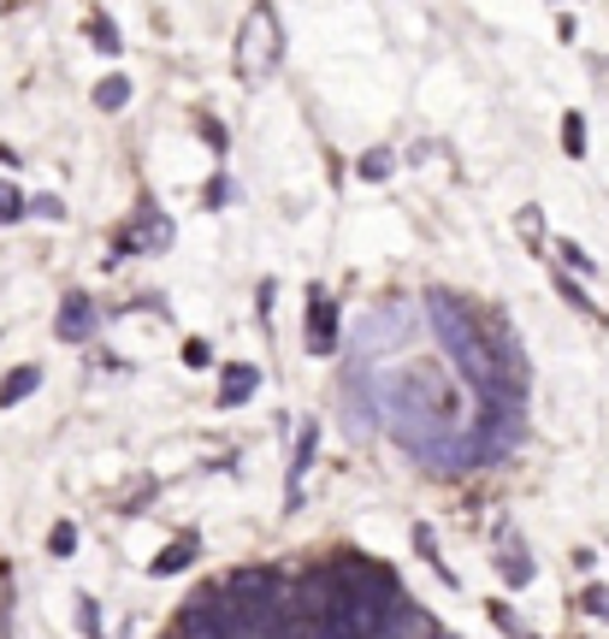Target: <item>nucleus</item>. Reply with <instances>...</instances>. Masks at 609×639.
<instances>
[{
    "instance_id": "nucleus-12",
    "label": "nucleus",
    "mask_w": 609,
    "mask_h": 639,
    "mask_svg": "<svg viewBox=\"0 0 609 639\" xmlns=\"http://www.w3.org/2000/svg\"><path fill=\"white\" fill-rule=\"evenodd\" d=\"M131 101V78H107V83H95V107L101 113H118Z\"/></svg>"
},
{
    "instance_id": "nucleus-25",
    "label": "nucleus",
    "mask_w": 609,
    "mask_h": 639,
    "mask_svg": "<svg viewBox=\"0 0 609 639\" xmlns=\"http://www.w3.org/2000/svg\"><path fill=\"white\" fill-rule=\"evenodd\" d=\"M314 639H350V633H343L338 621H320V628H314Z\"/></svg>"
},
{
    "instance_id": "nucleus-23",
    "label": "nucleus",
    "mask_w": 609,
    "mask_h": 639,
    "mask_svg": "<svg viewBox=\"0 0 609 639\" xmlns=\"http://www.w3.org/2000/svg\"><path fill=\"white\" fill-rule=\"evenodd\" d=\"M184 361H189V368H207V343L189 338V343H184Z\"/></svg>"
},
{
    "instance_id": "nucleus-9",
    "label": "nucleus",
    "mask_w": 609,
    "mask_h": 639,
    "mask_svg": "<svg viewBox=\"0 0 609 639\" xmlns=\"http://www.w3.org/2000/svg\"><path fill=\"white\" fill-rule=\"evenodd\" d=\"M42 385V368H12L7 379H0V409H12V403H24L30 391Z\"/></svg>"
},
{
    "instance_id": "nucleus-14",
    "label": "nucleus",
    "mask_w": 609,
    "mask_h": 639,
    "mask_svg": "<svg viewBox=\"0 0 609 639\" xmlns=\"http://www.w3.org/2000/svg\"><path fill=\"white\" fill-rule=\"evenodd\" d=\"M497 563H503V575H509V586H527V580H533V563L520 557V545H509Z\"/></svg>"
},
{
    "instance_id": "nucleus-5",
    "label": "nucleus",
    "mask_w": 609,
    "mask_h": 639,
    "mask_svg": "<svg viewBox=\"0 0 609 639\" xmlns=\"http://www.w3.org/2000/svg\"><path fill=\"white\" fill-rule=\"evenodd\" d=\"M338 350V308L326 290H308V355H332Z\"/></svg>"
},
{
    "instance_id": "nucleus-3",
    "label": "nucleus",
    "mask_w": 609,
    "mask_h": 639,
    "mask_svg": "<svg viewBox=\"0 0 609 639\" xmlns=\"http://www.w3.org/2000/svg\"><path fill=\"white\" fill-rule=\"evenodd\" d=\"M403 338H409V308H379V315L368 320V332H361V343H355V355L373 361V355L396 350Z\"/></svg>"
},
{
    "instance_id": "nucleus-6",
    "label": "nucleus",
    "mask_w": 609,
    "mask_h": 639,
    "mask_svg": "<svg viewBox=\"0 0 609 639\" xmlns=\"http://www.w3.org/2000/svg\"><path fill=\"white\" fill-rule=\"evenodd\" d=\"M54 332L65 338V343H83L95 332V302L83 297V290H72V297L60 302V320H54Z\"/></svg>"
},
{
    "instance_id": "nucleus-24",
    "label": "nucleus",
    "mask_w": 609,
    "mask_h": 639,
    "mask_svg": "<svg viewBox=\"0 0 609 639\" xmlns=\"http://www.w3.org/2000/svg\"><path fill=\"white\" fill-rule=\"evenodd\" d=\"M30 214H42V219H60V202H54V196H37V202H30Z\"/></svg>"
},
{
    "instance_id": "nucleus-1",
    "label": "nucleus",
    "mask_w": 609,
    "mask_h": 639,
    "mask_svg": "<svg viewBox=\"0 0 609 639\" xmlns=\"http://www.w3.org/2000/svg\"><path fill=\"white\" fill-rule=\"evenodd\" d=\"M373 409L379 421L391 426V439L403 444L409 456H421L432 474H467L474 468V444L456 426V414L444 409L438 385L426 373H379L373 379Z\"/></svg>"
},
{
    "instance_id": "nucleus-7",
    "label": "nucleus",
    "mask_w": 609,
    "mask_h": 639,
    "mask_svg": "<svg viewBox=\"0 0 609 639\" xmlns=\"http://www.w3.org/2000/svg\"><path fill=\"white\" fill-rule=\"evenodd\" d=\"M320 451V426L308 421L302 433H296V456H290V509H302V474H308V462H314Z\"/></svg>"
},
{
    "instance_id": "nucleus-4",
    "label": "nucleus",
    "mask_w": 609,
    "mask_h": 639,
    "mask_svg": "<svg viewBox=\"0 0 609 639\" xmlns=\"http://www.w3.org/2000/svg\"><path fill=\"white\" fill-rule=\"evenodd\" d=\"M373 639H438V628H432V616L421 610V604L396 598V604H391V616L373 628Z\"/></svg>"
},
{
    "instance_id": "nucleus-26",
    "label": "nucleus",
    "mask_w": 609,
    "mask_h": 639,
    "mask_svg": "<svg viewBox=\"0 0 609 639\" xmlns=\"http://www.w3.org/2000/svg\"><path fill=\"white\" fill-rule=\"evenodd\" d=\"M172 639H184V633H172Z\"/></svg>"
},
{
    "instance_id": "nucleus-10",
    "label": "nucleus",
    "mask_w": 609,
    "mask_h": 639,
    "mask_svg": "<svg viewBox=\"0 0 609 639\" xmlns=\"http://www.w3.org/2000/svg\"><path fill=\"white\" fill-rule=\"evenodd\" d=\"M143 219H148V226H136V231H125V244H118V249H125V255H136V249H161L166 237H172V226H166V219H154V214H143Z\"/></svg>"
},
{
    "instance_id": "nucleus-11",
    "label": "nucleus",
    "mask_w": 609,
    "mask_h": 639,
    "mask_svg": "<svg viewBox=\"0 0 609 639\" xmlns=\"http://www.w3.org/2000/svg\"><path fill=\"white\" fill-rule=\"evenodd\" d=\"M189 563H196V539H178V545H166L148 568L154 575H178V568H189Z\"/></svg>"
},
{
    "instance_id": "nucleus-18",
    "label": "nucleus",
    "mask_w": 609,
    "mask_h": 639,
    "mask_svg": "<svg viewBox=\"0 0 609 639\" xmlns=\"http://www.w3.org/2000/svg\"><path fill=\"white\" fill-rule=\"evenodd\" d=\"M586 616H598V621H609V586H586Z\"/></svg>"
},
{
    "instance_id": "nucleus-22",
    "label": "nucleus",
    "mask_w": 609,
    "mask_h": 639,
    "mask_svg": "<svg viewBox=\"0 0 609 639\" xmlns=\"http://www.w3.org/2000/svg\"><path fill=\"white\" fill-rule=\"evenodd\" d=\"M90 30H95V48H107V54H113V48H118V37H113V24H107V19H95Z\"/></svg>"
},
{
    "instance_id": "nucleus-2",
    "label": "nucleus",
    "mask_w": 609,
    "mask_h": 639,
    "mask_svg": "<svg viewBox=\"0 0 609 639\" xmlns=\"http://www.w3.org/2000/svg\"><path fill=\"white\" fill-rule=\"evenodd\" d=\"M426 308H432V332H438V343L450 350V361H456V373L479 391V403H520V385L503 379L497 343L474 326V315H467V308L450 297V290H438V285L426 290Z\"/></svg>"
},
{
    "instance_id": "nucleus-8",
    "label": "nucleus",
    "mask_w": 609,
    "mask_h": 639,
    "mask_svg": "<svg viewBox=\"0 0 609 639\" xmlns=\"http://www.w3.org/2000/svg\"><path fill=\"white\" fill-rule=\"evenodd\" d=\"M260 385V368H249V361H237V368H225V391H219V409H242Z\"/></svg>"
},
{
    "instance_id": "nucleus-27",
    "label": "nucleus",
    "mask_w": 609,
    "mask_h": 639,
    "mask_svg": "<svg viewBox=\"0 0 609 639\" xmlns=\"http://www.w3.org/2000/svg\"><path fill=\"white\" fill-rule=\"evenodd\" d=\"M438 639H444V633H438Z\"/></svg>"
},
{
    "instance_id": "nucleus-16",
    "label": "nucleus",
    "mask_w": 609,
    "mask_h": 639,
    "mask_svg": "<svg viewBox=\"0 0 609 639\" xmlns=\"http://www.w3.org/2000/svg\"><path fill=\"white\" fill-rule=\"evenodd\" d=\"M562 148H568V154H586V118H580V113L562 118Z\"/></svg>"
},
{
    "instance_id": "nucleus-21",
    "label": "nucleus",
    "mask_w": 609,
    "mask_h": 639,
    "mask_svg": "<svg viewBox=\"0 0 609 639\" xmlns=\"http://www.w3.org/2000/svg\"><path fill=\"white\" fill-rule=\"evenodd\" d=\"M538 219H545L538 207H520V231H527V244H533V249H538Z\"/></svg>"
},
{
    "instance_id": "nucleus-13",
    "label": "nucleus",
    "mask_w": 609,
    "mask_h": 639,
    "mask_svg": "<svg viewBox=\"0 0 609 639\" xmlns=\"http://www.w3.org/2000/svg\"><path fill=\"white\" fill-rule=\"evenodd\" d=\"M361 178H368V184H385L391 178V148H373V154H361Z\"/></svg>"
},
{
    "instance_id": "nucleus-15",
    "label": "nucleus",
    "mask_w": 609,
    "mask_h": 639,
    "mask_svg": "<svg viewBox=\"0 0 609 639\" xmlns=\"http://www.w3.org/2000/svg\"><path fill=\"white\" fill-rule=\"evenodd\" d=\"M48 550H54V557H72V550H78V527H72V522H54V533H48Z\"/></svg>"
},
{
    "instance_id": "nucleus-17",
    "label": "nucleus",
    "mask_w": 609,
    "mask_h": 639,
    "mask_svg": "<svg viewBox=\"0 0 609 639\" xmlns=\"http://www.w3.org/2000/svg\"><path fill=\"white\" fill-rule=\"evenodd\" d=\"M556 255H562V261H568L574 272H598V267H591V255H586L580 244H568V237H562V244H556Z\"/></svg>"
},
{
    "instance_id": "nucleus-20",
    "label": "nucleus",
    "mask_w": 609,
    "mask_h": 639,
    "mask_svg": "<svg viewBox=\"0 0 609 639\" xmlns=\"http://www.w3.org/2000/svg\"><path fill=\"white\" fill-rule=\"evenodd\" d=\"M78 616H83V628H90V639H101V616H95V598H83V592H78Z\"/></svg>"
},
{
    "instance_id": "nucleus-19",
    "label": "nucleus",
    "mask_w": 609,
    "mask_h": 639,
    "mask_svg": "<svg viewBox=\"0 0 609 639\" xmlns=\"http://www.w3.org/2000/svg\"><path fill=\"white\" fill-rule=\"evenodd\" d=\"M24 214V196L12 184H0V219H19Z\"/></svg>"
}]
</instances>
